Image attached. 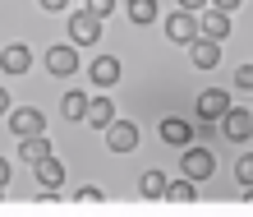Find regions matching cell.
<instances>
[{
    "mask_svg": "<svg viewBox=\"0 0 253 217\" xmlns=\"http://www.w3.org/2000/svg\"><path fill=\"white\" fill-rule=\"evenodd\" d=\"M207 5H212V9H226V14H230V9H240L244 0H207Z\"/></svg>",
    "mask_w": 253,
    "mask_h": 217,
    "instance_id": "cell-25",
    "label": "cell"
},
{
    "mask_svg": "<svg viewBox=\"0 0 253 217\" xmlns=\"http://www.w3.org/2000/svg\"><path fill=\"white\" fill-rule=\"evenodd\" d=\"M79 208H101V190L97 185H83L79 190Z\"/></svg>",
    "mask_w": 253,
    "mask_h": 217,
    "instance_id": "cell-21",
    "label": "cell"
},
{
    "mask_svg": "<svg viewBox=\"0 0 253 217\" xmlns=\"http://www.w3.org/2000/svg\"><path fill=\"white\" fill-rule=\"evenodd\" d=\"M157 134H161V143L189 148V143H193V125H189V120H175V115H170V120H161V129H157Z\"/></svg>",
    "mask_w": 253,
    "mask_h": 217,
    "instance_id": "cell-12",
    "label": "cell"
},
{
    "mask_svg": "<svg viewBox=\"0 0 253 217\" xmlns=\"http://www.w3.org/2000/svg\"><path fill=\"white\" fill-rule=\"evenodd\" d=\"M235 180L253 190V157H240V162H235Z\"/></svg>",
    "mask_w": 253,
    "mask_h": 217,
    "instance_id": "cell-22",
    "label": "cell"
},
{
    "mask_svg": "<svg viewBox=\"0 0 253 217\" xmlns=\"http://www.w3.org/2000/svg\"><path fill=\"white\" fill-rule=\"evenodd\" d=\"M37 185H42V190H60V185H65V162H60V157H37Z\"/></svg>",
    "mask_w": 253,
    "mask_h": 217,
    "instance_id": "cell-5",
    "label": "cell"
},
{
    "mask_svg": "<svg viewBox=\"0 0 253 217\" xmlns=\"http://www.w3.org/2000/svg\"><path fill=\"white\" fill-rule=\"evenodd\" d=\"M207 0H180V9H203Z\"/></svg>",
    "mask_w": 253,
    "mask_h": 217,
    "instance_id": "cell-28",
    "label": "cell"
},
{
    "mask_svg": "<svg viewBox=\"0 0 253 217\" xmlns=\"http://www.w3.org/2000/svg\"><path fill=\"white\" fill-rule=\"evenodd\" d=\"M28 65H33V51H28L23 42L5 47V55H0V69H5V74H28Z\"/></svg>",
    "mask_w": 253,
    "mask_h": 217,
    "instance_id": "cell-13",
    "label": "cell"
},
{
    "mask_svg": "<svg viewBox=\"0 0 253 217\" xmlns=\"http://www.w3.org/2000/svg\"><path fill=\"white\" fill-rule=\"evenodd\" d=\"M193 33H198L193 9H175L170 19H166V37H170V42H193Z\"/></svg>",
    "mask_w": 253,
    "mask_h": 217,
    "instance_id": "cell-9",
    "label": "cell"
},
{
    "mask_svg": "<svg viewBox=\"0 0 253 217\" xmlns=\"http://www.w3.org/2000/svg\"><path fill=\"white\" fill-rule=\"evenodd\" d=\"M60 111H65V120H83V111H87V93H65V102H60Z\"/></svg>",
    "mask_w": 253,
    "mask_h": 217,
    "instance_id": "cell-18",
    "label": "cell"
},
{
    "mask_svg": "<svg viewBox=\"0 0 253 217\" xmlns=\"http://www.w3.org/2000/svg\"><path fill=\"white\" fill-rule=\"evenodd\" d=\"M87 79H92L97 88H111V83L120 79V60H115V55H97L92 69H87Z\"/></svg>",
    "mask_w": 253,
    "mask_h": 217,
    "instance_id": "cell-14",
    "label": "cell"
},
{
    "mask_svg": "<svg viewBox=\"0 0 253 217\" xmlns=\"http://www.w3.org/2000/svg\"><path fill=\"white\" fill-rule=\"evenodd\" d=\"M46 153H51L46 134H28V139H19V157H28V162H37V157H46Z\"/></svg>",
    "mask_w": 253,
    "mask_h": 217,
    "instance_id": "cell-16",
    "label": "cell"
},
{
    "mask_svg": "<svg viewBox=\"0 0 253 217\" xmlns=\"http://www.w3.org/2000/svg\"><path fill=\"white\" fill-rule=\"evenodd\" d=\"M235 83H240V88H253V65H240V69H235Z\"/></svg>",
    "mask_w": 253,
    "mask_h": 217,
    "instance_id": "cell-24",
    "label": "cell"
},
{
    "mask_svg": "<svg viewBox=\"0 0 253 217\" xmlns=\"http://www.w3.org/2000/svg\"><path fill=\"white\" fill-rule=\"evenodd\" d=\"M226 107H230L226 88H207V93L198 97V115H203V120H221V115H226Z\"/></svg>",
    "mask_w": 253,
    "mask_h": 217,
    "instance_id": "cell-11",
    "label": "cell"
},
{
    "mask_svg": "<svg viewBox=\"0 0 253 217\" xmlns=\"http://www.w3.org/2000/svg\"><path fill=\"white\" fill-rule=\"evenodd\" d=\"M198 33L212 37V42H226V37H230V14H226V9H203Z\"/></svg>",
    "mask_w": 253,
    "mask_h": 217,
    "instance_id": "cell-6",
    "label": "cell"
},
{
    "mask_svg": "<svg viewBox=\"0 0 253 217\" xmlns=\"http://www.w3.org/2000/svg\"><path fill=\"white\" fill-rule=\"evenodd\" d=\"M166 176H161V171H147V176L138 180V190H143V199H166Z\"/></svg>",
    "mask_w": 253,
    "mask_h": 217,
    "instance_id": "cell-17",
    "label": "cell"
},
{
    "mask_svg": "<svg viewBox=\"0 0 253 217\" xmlns=\"http://www.w3.org/2000/svg\"><path fill=\"white\" fill-rule=\"evenodd\" d=\"M69 42L74 47H97L101 42V19L92 9H74L69 14Z\"/></svg>",
    "mask_w": 253,
    "mask_h": 217,
    "instance_id": "cell-1",
    "label": "cell"
},
{
    "mask_svg": "<svg viewBox=\"0 0 253 217\" xmlns=\"http://www.w3.org/2000/svg\"><path fill=\"white\" fill-rule=\"evenodd\" d=\"M5 111H9V93L0 88V115H5Z\"/></svg>",
    "mask_w": 253,
    "mask_h": 217,
    "instance_id": "cell-29",
    "label": "cell"
},
{
    "mask_svg": "<svg viewBox=\"0 0 253 217\" xmlns=\"http://www.w3.org/2000/svg\"><path fill=\"white\" fill-rule=\"evenodd\" d=\"M83 120H87V125H97V129H106V125L115 120V102H111V97H87Z\"/></svg>",
    "mask_w": 253,
    "mask_h": 217,
    "instance_id": "cell-15",
    "label": "cell"
},
{
    "mask_svg": "<svg viewBox=\"0 0 253 217\" xmlns=\"http://www.w3.org/2000/svg\"><path fill=\"white\" fill-rule=\"evenodd\" d=\"M5 180H9V162L0 157V190H5Z\"/></svg>",
    "mask_w": 253,
    "mask_h": 217,
    "instance_id": "cell-27",
    "label": "cell"
},
{
    "mask_svg": "<svg viewBox=\"0 0 253 217\" xmlns=\"http://www.w3.org/2000/svg\"><path fill=\"white\" fill-rule=\"evenodd\" d=\"M212 171H216V157L207 153V148H189L184 153V176L189 180H207Z\"/></svg>",
    "mask_w": 253,
    "mask_h": 217,
    "instance_id": "cell-7",
    "label": "cell"
},
{
    "mask_svg": "<svg viewBox=\"0 0 253 217\" xmlns=\"http://www.w3.org/2000/svg\"><path fill=\"white\" fill-rule=\"evenodd\" d=\"M166 199H170V204H193V199H198V194H193V180H175V185H166Z\"/></svg>",
    "mask_w": 253,
    "mask_h": 217,
    "instance_id": "cell-20",
    "label": "cell"
},
{
    "mask_svg": "<svg viewBox=\"0 0 253 217\" xmlns=\"http://www.w3.org/2000/svg\"><path fill=\"white\" fill-rule=\"evenodd\" d=\"M106 143H111V153H133L138 148V125L133 120H111L106 125Z\"/></svg>",
    "mask_w": 253,
    "mask_h": 217,
    "instance_id": "cell-4",
    "label": "cell"
},
{
    "mask_svg": "<svg viewBox=\"0 0 253 217\" xmlns=\"http://www.w3.org/2000/svg\"><path fill=\"white\" fill-rule=\"evenodd\" d=\"M46 69L55 79H69L74 69H79V51H74V47H51L46 51Z\"/></svg>",
    "mask_w": 253,
    "mask_h": 217,
    "instance_id": "cell-8",
    "label": "cell"
},
{
    "mask_svg": "<svg viewBox=\"0 0 253 217\" xmlns=\"http://www.w3.org/2000/svg\"><path fill=\"white\" fill-rule=\"evenodd\" d=\"M216 60H221V42L193 33V65H198V69H216Z\"/></svg>",
    "mask_w": 253,
    "mask_h": 217,
    "instance_id": "cell-10",
    "label": "cell"
},
{
    "mask_svg": "<svg viewBox=\"0 0 253 217\" xmlns=\"http://www.w3.org/2000/svg\"><path fill=\"white\" fill-rule=\"evenodd\" d=\"M9 129H14V139L42 134V129H46V115H42L37 107H19V111H9Z\"/></svg>",
    "mask_w": 253,
    "mask_h": 217,
    "instance_id": "cell-2",
    "label": "cell"
},
{
    "mask_svg": "<svg viewBox=\"0 0 253 217\" xmlns=\"http://www.w3.org/2000/svg\"><path fill=\"white\" fill-rule=\"evenodd\" d=\"M221 134H226L230 143H244L253 134V111H235L226 107V115H221Z\"/></svg>",
    "mask_w": 253,
    "mask_h": 217,
    "instance_id": "cell-3",
    "label": "cell"
},
{
    "mask_svg": "<svg viewBox=\"0 0 253 217\" xmlns=\"http://www.w3.org/2000/svg\"><path fill=\"white\" fill-rule=\"evenodd\" d=\"M125 9H129L133 23H152V19H157V0H129Z\"/></svg>",
    "mask_w": 253,
    "mask_h": 217,
    "instance_id": "cell-19",
    "label": "cell"
},
{
    "mask_svg": "<svg viewBox=\"0 0 253 217\" xmlns=\"http://www.w3.org/2000/svg\"><path fill=\"white\" fill-rule=\"evenodd\" d=\"M65 5H69V0H42V9H51V14H60Z\"/></svg>",
    "mask_w": 253,
    "mask_h": 217,
    "instance_id": "cell-26",
    "label": "cell"
},
{
    "mask_svg": "<svg viewBox=\"0 0 253 217\" xmlns=\"http://www.w3.org/2000/svg\"><path fill=\"white\" fill-rule=\"evenodd\" d=\"M87 9H92V14H97V19H106V14L115 9V0H87Z\"/></svg>",
    "mask_w": 253,
    "mask_h": 217,
    "instance_id": "cell-23",
    "label": "cell"
}]
</instances>
